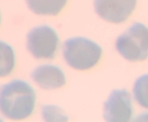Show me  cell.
<instances>
[{"label": "cell", "instance_id": "6da1fadb", "mask_svg": "<svg viewBox=\"0 0 148 122\" xmlns=\"http://www.w3.org/2000/svg\"><path fill=\"white\" fill-rule=\"evenodd\" d=\"M36 94L29 83L14 80L0 87V111L12 120L26 119L32 114Z\"/></svg>", "mask_w": 148, "mask_h": 122}, {"label": "cell", "instance_id": "7a4b0ae2", "mask_svg": "<svg viewBox=\"0 0 148 122\" xmlns=\"http://www.w3.org/2000/svg\"><path fill=\"white\" fill-rule=\"evenodd\" d=\"M63 55L70 67L85 70L95 66L102 55V48L85 37H72L63 45Z\"/></svg>", "mask_w": 148, "mask_h": 122}, {"label": "cell", "instance_id": "3957f363", "mask_svg": "<svg viewBox=\"0 0 148 122\" xmlns=\"http://www.w3.org/2000/svg\"><path fill=\"white\" fill-rule=\"evenodd\" d=\"M116 48L129 61L145 60L148 57V28L142 23L134 24L117 38Z\"/></svg>", "mask_w": 148, "mask_h": 122}, {"label": "cell", "instance_id": "277c9868", "mask_svg": "<svg viewBox=\"0 0 148 122\" xmlns=\"http://www.w3.org/2000/svg\"><path fill=\"white\" fill-rule=\"evenodd\" d=\"M59 44L56 31L49 26L36 27L27 34V50L37 59H53Z\"/></svg>", "mask_w": 148, "mask_h": 122}, {"label": "cell", "instance_id": "5b68a950", "mask_svg": "<svg viewBox=\"0 0 148 122\" xmlns=\"http://www.w3.org/2000/svg\"><path fill=\"white\" fill-rule=\"evenodd\" d=\"M131 95L126 90H114L104 103L103 117L106 121L126 122L132 119Z\"/></svg>", "mask_w": 148, "mask_h": 122}, {"label": "cell", "instance_id": "8992f818", "mask_svg": "<svg viewBox=\"0 0 148 122\" xmlns=\"http://www.w3.org/2000/svg\"><path fill=\"white\" fill-rule=\"evenodd\" d=\"M136 5L137 0H94L97 14L112 23H121L127 20Z\"/></svg>", "mask_w": 148, "mask_h": 122}, {"label": "cell", "instance_id": "52a82bcc", "mask_svg": "<svg viewBox=\"0 0 148 122\" xmlns=\"http://www.w3.org/2000/svg\"><path fill=\"white\" fill-rule=\"evenodd\" d=\"M31 77L40 88L46 90L59 88L66 83L64 72L53 65H42L36 67L32 72Z\"/></svg>", "mask_w": 148, "mask_h": 122}, {"label": "cell", "instance_id": "ba28073f", "mask_svg": "<svg viewBox=\"0 0 148 122\" xmlns=\"http://www.w3.org/2000/svg\"><path fill=\"white\" fill-rule=\"evenodd\" d=\"M67 0H26L29 9L40 15H56L65 7Z\"/></svg>", "mask_w": 148, "mask_h": 122}, {"label": "cell", "instance_id": "9c48e42d", "mask_svg": "<svg viewBox=\"0 0 148 122\" xmlns=\"http://www.w3.org/2000/svg\"><path fill=\"white\" fill-rule=\"evenodd\" d=\"M15 55L12 47L0 40V77H5L14 70Z\"/></svg>", "mask_w": 148, "mask_h": 122}, {"label": "cell", "instance_id": "30bf717a", "mask_svg": "<svg viewBox=\"0 0 148 122\" xmlns=\"http://www.w3.org/2000/svg\"><path fill=\"white\" fill-rule=\"evenodd\" d=\"M133 93L137 103L143 107L148 109V74L137 78L134 85Z\"/></svg>", "mask_w": 148, "mask_h": 122}, {"label": "cell", "instance_id": "8fae6325", "mask_svg": "<svg viewBox=\"0 0 148 122\" xmlns=\"http://www.w3.org/2000/svg\"><path fill=\"white\" fill-rule=\"evenodd\" d=\"M0 21H1V15H0Z\"/></svg>", "mask_w": 148, "mask_h": 122}]
</instances>
